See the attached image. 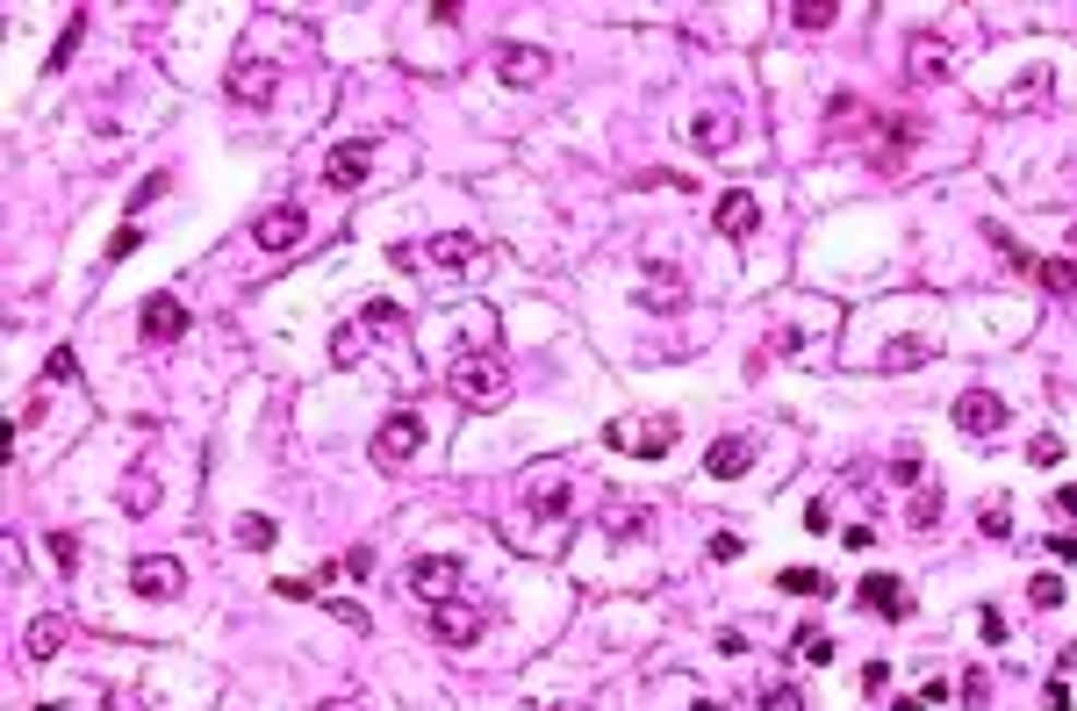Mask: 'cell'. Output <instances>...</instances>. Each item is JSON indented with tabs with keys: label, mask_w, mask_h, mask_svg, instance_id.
<instances>
[{
	"label": "cell",
	"mask_w": 1077,
	"mask_h": 711,
	"mask_svg": "<svg viewBox=\"0 0 1077 711\" xmlns=\"http://www.w3.org/2000/svg\"><path fill=\"white\" fill-rule=\"evenodd\" d=\"M445 388L460 402H475V410H489V402L511 396V366H503L496 346H475V352H460V360L445 366Z\"/></svg>",
	"instance_id": "6da1fadb"
},
{
	"label": "cell",
	"mask_w": 1077,
	"mask_h": 711,
	"mask_svg": "<svg viewBox=\"0 0 1077 711\" xmlns=\"http://www.w3.org/2000/svg\"><path fill=\"white\" fill-rule=\"evenodd\" d=\"M388 330H403V310H395V302H367L359 316H345V324L331 330V366H359Z\"/></svg>",
	"instance_id": "7a4b0ae2"
},
{
	"label": "cell",
	"mask_w": 1077,
	"mask_h": 711,
	"mask_svg": "<svg viewBox=\"0 0 1077 711\" xmlns=\"http://www.w3.org/2000/svg\"><path fill=\"white\" fill-rule=\"evenodd\" d=\"M417 453H424V417H417V410H395L388 424L374 432L367 460H374V468H403V460H417Z\"/></svg>",
	"instance_id": "3957f363"
},
{
	"label": "cell",
	"mask_w": 1077,
	"mask_h": 711,
	"mask_svg": "<svg viewBox=\"0 0 1077 711\" xmlns=\"http://www.w3.org/2000/svg\"><path fill=\"white\" fill-rule=\"evenodd\" d=\"M675 432H683V424H675V417H625V424H611V446L618 453H639V460H661L668 446H675Z\"/></svg>",
	"instance_id": "277c9868"
},
{
	"label": "cell",
	"mask_w": 1077,
	"mask_h": 711,
	"mask_svg": "<svg viewBox=\"0 0 1077 711\" xmlns=\"http://www.w3.org/2000/svg\"><path fill=\"white\" fill-rule=\"evenodd\" d=\"M517 496H525L531 518H567V504H575V482H567V468H531L525 482H517Z\"/></svg>",
	"instance_id": "5b68a950"
},
{
	"label": "cell",
	"mask_w": 1077,
	"mask_h": 711,
	"mask_svg": "<svg viewBox=\"0 0 1077 711\" xmlns=\"http://www.w3.org/2000/svg\"><path fill=\"white\" fill-rule=\"evenodd\" d=\"M410 590L424 596V604H453V590H460V561L453 554H417L410 561Z\"/></svg>",
	"instance_id": "8992f818"
},
{
	"label": "cell",
	"mask_w": 1077,
	"mask_h": 711,
	"mask_svg": "<svg viewBox=\"0 0 1077 711\" xmlns=\"http://www.w3.org/2000/svg\"><path fill=\"white\" fill-rule=\"evenodd\" d=\"M489 65H496V80H511V87H539V80L553 72V58L539 51V44H496Z\"/></svg>",
	"instance_id": "52a82bcc"
},
{
	"label": "cell",
	"mask_w": 1077,
	"mask_h": 711,
	"mask_svg": "<svg viewBox=\"0 0 1077 711\" xmlns=\"http://www.w3.org/2000/svg\"><path fill=\"white\" fill-rule=\"evenodd\" d=\"M130 590L137 596H180L188 590V568L166 561V554H144V561H130Z\"/></svg>",
	"instance_id": "ba28073f"
},
{
	"label": "cell",
	"mask_w": 1077,
	"mask_h": 711,
	"mask_svg": "<svg viewBox=\"0 0 1077 711\" xmlns=\"http://www.w3.org/2000/svg\"><path fill=\"white\" fill-rule=\"evenodd\" d=\"M956 424H962V432H977V438H992L998 424H1006V402H998L992 388H962V396H956Z\"/></svg>",
	"instance_id": "9c48e42d"
},
{
	"label": "cell",
	"mask_w": 1077,
	"mask_h": 711,
	"mask_svg": "<svg viewBox=\"0 0 1077 711\" xmlns=\"http://www.w3.org/2000/svg\"><path fill=\"white\" fill-rule=\"evenodd\" d=\"M367 166H374V137H352V144H338V152L324 158V180L331 188H359V180H367Z\"/></svg>",
	"instance_id": "30bf717a"
},
{
	"label": "cell",
	"mask_w": 1077,
	"mask_h": 711,
	"mask_svg": "<svg viewBox=\"0 0 1077 711\" xmlns=\"http://www.w3.org/2000/svg\"><path fill=\"white\" fill-rule=\"evenodd\" d=\"M711 224L726 230V238H754L762 230V202H754L747 188H733V194H718V208H711Z\"/></svg>",
	"instance_id": "8fae6325"
},
{
	"label": "cell",
	"mask_w": 1077,
	"mask_h": 711,
	"mask_svg": "<svg viewBox=\"0 0 1077 711\" xmlns=\"http://www.w3.org/2000/svg\"><path fill=\"white\" fill-rule=\"evenodd\" d=\"M431 632L445 647H475L481 640V611L475 604H431Z\"/></svg>",
	"instance_id": "7c38bea8"
},
{
	"label": "cell",
	"mask_w": 1077,
	"mask_h": 711,
	"mask_svg": "<svg viewBox=\"0 0 1077 711\" xmlns=\"http://www.w3.org/2000/svg\"><path fill=\"white\" fill-rule=\"evenodd\" d=\"M302 230H309V216H302V208H266L252 238L266 244V252H295V244H302Z\"/></svg>",
	"instance_id": "4fadbf2b"
},
{
	"label": "cell",
	"mask_w": 1077,
	"mask_h": 711,
	"mask_svg": "<svg viewBox=\"0 0 1077 711\" xmlns=\"http://www.w3.org/2000/svg\"><path fill=\"white\" fill-rule=\"evenodd\" d=\"M948 65H956V58H948L941 36H906V72L912 80H948Z\"/></svg>",
	"instance_id": "5bb4252c"
},
{
	"label": "cell",
	"mask_w": 1077,
	"mask_h": 711,
	"mask_svg": "<svg viewBox=\"0 0 1077 711\" xmlns=\"http://www.w3.org/2000/svg\"><path fill=\"white\" fill-rule=\"evenodd\" d=\"M862 611H876V618H890V625H898V618H906V590H898V575H870V582H862Z\"/></svg>",
	"instance_id": "9a60e30c"
},
{
	"label": "cell",
	"mask_w": 1077,
	"mask_h": 711,
	"mask_svg": "<svg viewBox=\"0 0 1077 711\" xmlns=\"http://www.w3.org/2000/svg\"><path fill=\"white\" fill-rule=\"evenodd\" d=\"M180 330H188V310H180L172 296H152V302H144V338H152V346H172Z\"/></svg>",
	"instance_id": "2e32d148"
},
{
	"label": "cell",
	"mask_w": 1077,
	"mask_h": 711,
	"mask_svg": "<svg viewBox=\"0 0 1077 711\" xmlns=\"http://www.w3.org/2000/svg\"><path fill=\"white\" fill-rule=\"evenodd\" d=\"M747 460H754V438H718V446L704 453V474H711V482H733V474H747Z\"/></svg>",
	"instance_id": "e0dca14e"
},
{
	"label": "cell",
	"mask_w": 1077,
	"mask_h": 711,
	"mask_svg": "<svg viewBox=\"0 0 1077 711\" xmlns=\"http://www.w3.org/2000/svg\"><path fill=\"white\" fill-rule=\"evenodd\" d=\"M733 137H740V116H726V108H704L697 130H690V144H697V152H726Z\"/></svg>",
	"instance_id": "ac0fdd59"
},
{
	"label": "cell",
	"mask_w": 1077,
	"mask_h": 711,
	"mask_svg": "<svg viewBox=\"0 0 1077 711\" xmlns=\"http://www.w3.org/2000/svg\"><path fill=\"white\" fill-rule=\"evenodd\" d=\"M417 260H424V266H475V260H481V244L453 230V238H431V244H417Z\"/></svg>",
	"instance_id": "d6986e66"
},
{
	"label": "cell",
	"mask_w": 1077,
	"mask_h": 711,
	"mask_svg": "<svg viewBox=\"0 0 1077 711\" xmlns=\"http://www.w3.org/2000/svg\"><path fill=\"white\" fill-rule=\"evenodd\" d=\"M230 101H244V108L274 101V72H266V65H238V72H230Z\"/></svg>",
	"instance_id": "ffe728a7"
},
{
	"label": "cell",
	"mask_w": 1077,
	"mask_h": 711,
	"mask_svg": "<svg viewBox=\"0 0 1077 711\" xmlns=\"http://www.w3.org/2000/svg\"><path fill=\"white\" fill-rule=\"evenodd\" d=\"M603 532L611 539H647V510L625 504V496H611V504H603Z\"/></svg>",
	"instance_id": "44dd1931"
},
{
	"label": "cell",
	"mask_w": 1077,
	"mask_h": 711,
	"mask_svg": "<svg viewBox=\"0 0 1077 711\" xmlns=\"http://www.w3.org/2000/svg\"><path fill=\"white\" fill-rule=\"evenodd\" d=\"M65 640H72V625H65V618H36V625H29V654H36V661H51Z\"/></svg>",
	"instance_id": "7402d4cb"
},
{
	"label": "cell",
	"mask_w": 1077,
	"mask_h": 711,
	"mask_svg": "<svg viewBox=\"0 0 1077 711\" xmlns=\"http://www.w3.org/2000/svg\"><path fill=\"white\" fill-rule=\"evenodd\" d=\"M776 590H783V596H819L826 575L819 568H783V575H776Z\"/></svg>",
	"instance_id": "603a6c76"
},
{
	"label": "cell",
	"mask_w": 1077,
	"mask_h": 711,
	"mask_svg": "<svg viewBox=\"0 0 1077 711\" xmlns=\"http://www.w3.org/2000/svg\"><path fill=\"white\" fill-rule=\"evenodd\" d=\"M80 36H86V8L65 22V36H58V51H51V65H44V72H65V65H72V51H80Z\"/></svg>",
	"instance_id": "cb8c5ba5"
},
{
	"label": "cell",
	"mask_w": 1077,
	"mask_h": 711,
	"mask_svg": "<svg viewBox=\"0 0 1077 711\" xmlns=\"http://www.w3.org/2000/svg\"><path fill=\"white\" fill-rule=\"evenodd\" d=\"M920 360H934V346H926V338H906V346H890V352H884L890 374H906V366H920Z\"/></svg>",
	"instance_id": "d4e9b609"
},
{
	"label": "cell",
	"mask_w": 1077,
	"mask_h": 711,
	"mask_svg": "<svg viewBox=\"0 0 1077 711\" xmlns=\"http://www.w3.org/2000/svg\"><path fill=\"white\" fill-rule=\"evenodd\" d=\"M834 15H840L834 0H798V8H790V22H798V29H826Z\"/></svg>",
	"instance_id": "484cf974"
},
{
	"label": "cell",
	"mask_w": 1077,
	"mask_h": 711,
	"mask_svg": "<svg viewBox=\"0 0 1077 711\" xmlns=\"http://www.w3.org/2000/svg\"><path fill=\"white\" fill-rule=\"evenodd\" d=\"M238 546L266 554V546H274V525H266V518H238Z\"/></svg>",
	"instance_id": "4316f807"
},
{
	"label": "cell",
	"mask_w": 1077,
	"mask_h": 711,
	"mask_svg": "<svg viewBox=\"0 0 1077 711\" xmlns=\"http://www.w3.org/2000/svg\"><path fill=\"white\" fill-rule=\"evenodd\" d=\"M1034 274H1042L1049 288H1056V296H1070V288H1077V266H1070V260H1042Z\"/></svg>",
	"instance_id": "83f0119b"
},
{
	"label": "cell",
	"mask_w": 1077,
	"mask_h": 711,
	"mask_svg": "<svg viewBox=\"0 0 1077 711\" xmlns=\"http://www.w3.org/2000/svg\"><path fill=\"white\" fill-rule=\"evenodd\" d=\"M1027 596H1034V611H1056V604H1063V582H1056V575H1034V582H1027Z\"/></svg>",
	"instance_id": "f1b7e54d"
},
{
	"label": "cell",
	"mask_w": 1077,
	"mask_h": 711,
	"mask_svg": "<svg viewBox=\"0 0 1077 711\" xmlns=\"http://www.w3.org/2000/svg\"><path fill=\"white\" fill-rule=\"evenodd\" d=\"M122 510H152V474H130V489H122Z\"/></svg>",
	"instance_id": "f546056e"
},
{
	"label": "cell",
	"mask_w": 1077,
	"mask_h": 711,
	"mask_svg": "<svg viewBox=\"0 0 1077 711\" xmlns=\"http://www.w3.org/2000/svg\"><path fill=\"white\" fill-rule=\"evenodd\" d=\"M1027 453H1034V468H1056V460H1063V438L1056 432H1034V446H1027Z\"/></svg>",
	"instance_id": "4dcf8cb0"
},
{
	"label": "cell",
	"mask_w": 1077,
	"mask_h": 711,
	"mask_svg": "<svg viewBox=\"0 0 1077 711\" xmlns=\"http://www.w3.org/2000/svg\"><path fill=\"white\" fill-rule=\"evenodd\" d=\"M934 518H941V489H934V482H926V489H920V496H912V525H934Z\"/></svg>",
	"instance_id": "1f68e13d"
},
{
	"label": "cell",
	"mask_w": 1077,
	"mask_h": 711,
	"mask_svg": "<svg viewBox=\"0 0 1077 711\" xmlns=\"http://www.w3.org/2000/svg\"><path fill=\"white\" fill-rule=\"evenodd\" d=\"M137 244H144V230H137V224H122V230H116V238H108V260H130V252H137Z\"/></svg>",
	"instance_id": "d6a6232c"
},
{
	"label": "cell",
	"mask_w": 1077,
	"mask_h": 711,
	"mask_svg": "<svg viewBox=\"0 0 1077 711\" xmlns=\"http://www.w3.org/2000/svg\"><path fill=\"white\" fill-rule=\"evenodd\" d=\"M44 374H51V382H72V374H80V360H72V346H58L51 360H44Z\"/></svg>",
	"instance_id": "836d02e7"
},
{
	"label": "cell",
	"mask_w": 1077,
	"mask_h": 711,
	"mask_svg": "<svg viewBox=\"0 0 1077 711\" xmlns=\"http://www.w3.org/2000/svg\"><path fill=\"white\" fill-rule=\"evenodd\" d=\"M158 194H166V180H158V173H152V180H144V188H137V194H130V216H137V208H152V202H158Z\"/></svg>",
	"instance_id": "e575fe53"
},
{
	"label": "cell",
	"mask_w": 1077,
	"mask_h": 711,
	"mask_svg": "<svg viewBox=\"0 0 1077 711\" xmlns=\"http://www.w3.org/2000/svg\"><path fill=\"white\" fill-rule=\"evenodd\" d=\"M762 711H804V697L798 690H769V697H762Z\"/></svg>",
	"instance_id": "d590c367"
},
{
	"label": "cell",
	"mask_w": 1077,
	"mask_h": 711,
	"mask_svg": "<svg viewBox=\"0 0 1077 711\" xmlns=\"http://www.w3.org/2000/svg\"><path fill=\"white\" fill-rule=\"evenodd\" d=\"M804 661H834V640H826V632H804Z\"/></svg>",
	"instance_id": "8d00e7d4"
},
{
	"label": "cell",
	"mask_w": 1077,
	"mask_h": 711,
	"mask_svg": "<svg viewBox=\"0 0 1077 711\" xmlns=\"http://www.w3.org/2000/svg\"><path fill=\"white\" fill-rule=\"evenodd\" d=\"M51 554H58V568H72V561H80V546H72V532H51Z\"/></svg>",
	"instance_id": "74e56055"
},
{
	"label": "cell",
	"mask_w": 1077,
	"mask_h": 711,
	"mask_svg": "<svg viewBox=\"0 0 1077 711\" xmlns=\"http://www.w3.org/2000/svg\"><path fill=\"white\" fill-rule=\"evenodd\" d=\"M274 596H288V604H316V590H309V582H274Z\"/></svg>",
	"instance_id": "f35d334b"
},
{
	"label": "cell",
	"mask_w": 1077,
	"mask_h": 711,
	"mask_svg": "<svg viewBox=\"0 0 1077 711\" xmlns=\"http://www.w3.org/2000/svg\"><path fill=\"white\" fill-rule=\"evenodd\" d=\"M1056 510H1077V482H1063V489H1056Z\"/></svg>",
	"instance_id": "ab89813d"
},
{
	"label": "cell",
	"mask_w": 1077,
	"mask_h": 711,
	"mask_svg": "<svg viewBox=\"0 0 1077 711\" xmlns=\"http://www.w3.org/2000/svg\"><path fill=\"white\" fill-rule=\"evenodd\" d=\"M324 711H367V704H359V697H331Z\"/></svg>",
	"instance_id": "60d3db41"
}]
</instances>
